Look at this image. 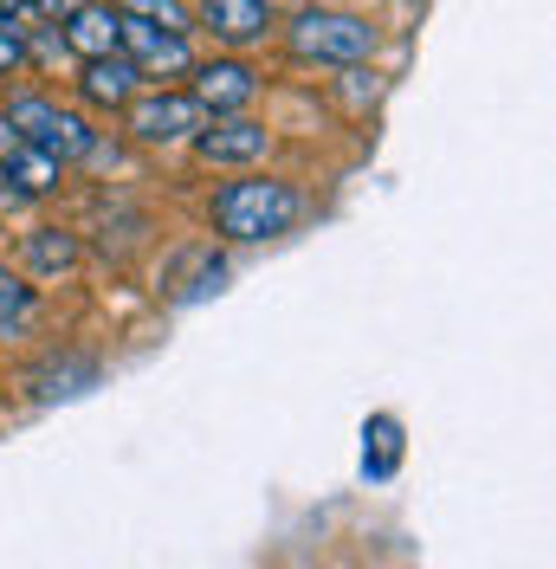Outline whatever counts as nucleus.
Wrapping results in <instances>:
<instances>
[{"label": "nucleus", "mask_w": 556, "mask_h": 569, "mask_svg": "<svg viewBox=\"0 0 556 569\" xmlns=\"http://www.w3.org/2000/svg\"><path fill=\"white\" fill-rule=\"evenodd\" d=\"M298 213H305V194L291 188V181H220L208 201V227L220 240H234V247H252V240H278V233H291L298 227Z\"/></svg>", "instance_id": "obj_1"}, {"label": "nucleus", "mask_w": 556, "mask_h": 569, "mask_svg": "<svg viewBox=\"0 0 556 569\" xmlns=\"http://www.w3.org/2000/svg\"><path fill=\"white\" fill-rule=\"evenodd\" d=\"M117 52L142 71V78H181L195 71V52H188V33H169V27H149L137 13H123V39Z\"/></svg>", "instance_id": "obj_5"}, {"label": "nucleus", "mask_w": 556, "mask_h": 569, "mask_svg": "<svg viewBox=\"0 0 556 569\" xmlns=\"http://www.w3.org/2000/svg\"><path fill=\"white\" fill-rule=\"evenodd\" d=\"M291 52L311 59V66H363L376 52V27L356 20V13H330V7H305L291 20Z\"/></svg>", "instance_id": "obj_2"}, {"label": "nucleus", "mask_w": 556, "mask_h": 569, "mask_svg": "<svg viewBox=\"0 0 556 569\" xmlns=\"http://www.w3.org/2000/svg\"><path fill=\"white\" fill-rule=\"evenodd\" d=\"M0 13H33V0H0Z\"/></svg>", "instance_id": "obj_18"}, {"label": "nucleus", "mask_w": 556, "mask_h": 569, "mask_svg": "<svg viewBox=\"0 0 556 569\" xmlns=\"http://www.w3.org/2000/svg\"><path fill=\"white\" fill-rule=\"evenodd\" d=\"M39 149H46V156H59V162H91V156L105 149V137L91 130V117H85V110H52V123H46Z\"/></svg>", "instance_id": "obj_12"}, {"label": "nucleus", "mask_w": 556, "mask_h": 569, "mask_svg": "<svg viewBox=\"0 0 556 569\" xmlns=\"http://www.w3.org/2000/svg\"><path fill=\"white\" fill-rule=\"evenodd\" d=\"M98 389V356L85 350H66V356H46L33 369V395L39 401H59V395H85Z\"/></svg>", "instance_id": "obj_11"}, {"label": "nucleus", "mask_w": 556, "mask_h": 569, "mask_svg": "<svg viewBox=\"0 0 556 569\" xmlns=\"http://www.w3.org/2000/svg\"><path fill=\"white\" fill-rule=\"evenodd\" d=\"M66 33V46L78 52V59H105V52H117V39H123V13L117 7H85L71 27H59Z\"/></svg>", "instance_id": "obj_13"}, {"label": "nucleus", "mask_w": 556, "mask_h": 569, "mask_svg": "<svg viewBox=\"0 0 556 569\" xmlns=\"http://www.w3.org/2000/svg\"><path fill=\"white\" fill-rule=\"evenodd\" d=\"M201 27L220 46H252L272 33V0H201Z\"/></svg>", "instance_id": "obj_9"}, {"label": "nucleus", "mask_w": 556, "mask_h": 569, "mask_svg": "<svg viewBox=\"0 0 556 569\" xmlns=\"http://www.w3.org/2000/svg\"><path fill=\"white\" fill-rule=\"evenodd\" d=\"M188 98L208 117H240L259 98V71L246 66V59H208V66H195V91Z\"/></svg>", "instance_id": "obj_7"}, {"label": "nucleus", "mask_w": 556, "mask_h": 569, "mask_svg": "<svg viewBox=\"0 0 556 569\" xmlns=\"http://www.w3.org/2000/svg\"><path fill=\"white\" fill-rule=\"evenodd\" d=\"M52 98H46V91H13V98H7V104H0V123H7V130H13V142H39L46 137V123H52Z\"/></svg>", "instance_id": "obj_14"}, {"label": "nucleus", "mask_w": 556, "mask_h": 569, "mask_svg": "<svg viewBox=\"0 0 556 569\" xmlns=\"http://www.w3.org/2000/svg\"><path fill=\"white\" fill-rule=\"evenodd\" d=\"M363 466H369V479H388L395 466H401V421L395 415H376V421L363 427Z\"/></svg>", "instance_id": "obj_15"}, {"label": "nucleus", "mask_w": 556, "mask_h": 569, "mask_svg": "<svg viewBox=\"0 0 556 569\" xmlns=\"http://www.w3.org/2000/svg\"><path fill=\"white\" fill-rule=\"evenodd\" d=\"M33 13H0V78L27 71V46H33Z\"/></svg>", "instance_id": "obj_17"}, {"label": "nucleus", "mask_w": 556, "mask_h": 569, "mask_svg": "<svg viewBox=\"0 0 556 569\" xmlns=\"http://www.w3.org/2000/svg\"><path fill=\"white\" fill-rule=\"evenodd\" d=\"M266 149H272V130L252 123V117H214L195 137V156L214 162V169H252V162H266Z\"/></svg>", "instance_id": "obj_6"}, {"label": "nucleus", "mask_w": 556, "mask_h": 569, "mask_svg": "<svg viewBox=\"0 0 556 569\" xmlns=\"http://www.w3.org/2000/svg\"><path fill=\"white\" fill-rule=\"evenodd\" d=\"M0 84H7V78H0Z\"/></svg>", "instance_id": "obj_19"}, {"label": "nucleus", "mask_w": 556, "mask_h": 569, "mask_svg": "<svg viewBox=\"0 0 556 569\" xmlns=\"http://www.w3.org/2000/svg\"><path fill=\"white\" fill-rule=\"evenodd\" d=\"M78 98L91 110H130L142 98V71L123 59V52H105V59H85L78 71Z\"/></svg>", "instance_id": "obj_8"}, {"label": "nucleus", "mask_w": 556, "mask_h": 569, "mask_svg": "<svg viewBox=\"0 0 556 569\" xmlns=\"http://www.w3.org/2000/svg\"><path fill=\"white\" fill-rule=\"evenodd\" d=\"M59 181H66V162L46 156L39 142L0 149V208H33L46 194H59Z\"/></svg>", "instance_id": "obj_4"}, {"label": "nucleus", "mask_w": 556, "mask_h": 569, "mask_svg": "<svg viewBox=\"0 0 556 569\" xmlns=\"http://www.w3.org/2000/svg\"><path fill=\"white\" fill-rule=\"evenodd\" d=\"M20 259L33 266L39 279H66V272H78L85 247H78V233H66V227H27V240H20Z\"/></svg>", "instance_id": "obj_10"}, {"label": "nucleus", "mask_w": 556, "mask_h": 569, "mask_svg": "<svg viewBox=\"0 0 556 569\" xmlns=\"http://www.w3.org/2000/svg\"><path fill=\"white\" fill-rule=\"evenodd\" d=\"M214 117L188 91H149V98H137V104L123 110V130L142 142V149H169V142H195L201 130H208Z\"/></svg>", "instance_id": "obj_3"}, {"label": "nucleus", "mask_w": 556, "mask_h": 569, "mask_svg": "<svg viewBox=\"0 0 556 569\" xmlns=\"http://www.w3.org/2000/svg\"><path fill=\"white\" fill-rule=\"evenodd\" d=\"M33 311H39V291L20 279V272H7V266H0V343H7L13 330H27Z\"/></svg>", "instance_id": "obj_16"}]
</instances>
